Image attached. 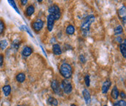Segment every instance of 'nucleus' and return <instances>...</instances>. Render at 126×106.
<instances>
[{"instance_id":"nucleus-26","label":"nucleus","mask_w":126,"mask_h":106,"mask_svg":"<svg viewBox=\"0 0 126 106\" xmlns=\"http://www.w3.org/2000/svg\"><path fill=\"white\" fill-rule=\"evenodd\" d=\"M118 103H119L120 106H126V103L124 100H121L118 101Z\"/></svg>"},{"instance_id":"nucleus-14","label":"nucleus","mask_w":126,"mask_h":106,"mask_svg":"<svg viewBox=\"0 0 126 106\" xmlns=\"http://www.w3.org/2000/svg\"><path fill=\"white\" fill-rule=\"evenodd\" d=\"M120 50L122 53V55L123 56L124 58H126V40L124 42H122L120 45Z\"/></svg>"},{"instance_id":"nucleus-1","label":"nucleus","mask_w":126,"mask_h":106,"mask_svg":"<svg viewBox=\"0 0 126 106\" xmlns=\"http://www.w3.org/2000/svg\"><path fill=\"white\" fill-rule=\"evenodd\" d=\"M94 21H95V16L93 15H90L85 18V20L82 23V25L80 27L81 31L83 34V35L86 36L88 34L89 30H90V26Z\"/></svg>"},{"instance_id":"nucleus-23","label":"nucleus","mask_w":126,"mask_h":106,"mask_svg":"<svg viewBox=\"0 0 126 106\" xmlns=\"http://www.w3.org/2000/svg\"><path fill=\"white\" fill-rule=\"evenodd\" d=\"M5 29V25L2 20H0V35H1Z\"/></svg>"},{"instance_id":"nucleus-3","label":"nucleus","mask_w":126,"mask_h":106,"mask_svg":"<svg viewBox=\"0 0 126 106\" xmlns=\"http://www.w3.org/2000/svg\"><path fill=\"white\" fill-rule=\"evenodd\" d=\"M48 11L50 14L53 15L54 16L55 20H58L61 18V10L59 7L56 4H53L50 6L48 9Z\"/></svg>"},{"instance_id":"nucleus-20","label":"nucleus","mask_w":126,"mask_h":106,"mask_svg":"<svg viewBox=\"0 0 126 106\" xmlns=\"http://www.w3.org/2000/svg\"><path fill=\"white\" fill-rule=\"evenodd\" d=\"M123 32V27H122L120 25L117 26L114 28V33L115 35H120V34H121Z\"/></svg>"},{"instance_id":"nucleus-32","label":"nucleus","mask_w":126,"mask_h":106,"mask_svg":"<svg viewBox=\"0 0 126 106\" xmlns=\"http://www.w3.org/2000/svg\"><path fill=\"white\" fill-rule=\"evenodd\" d=\"M37 1H38L39 2H42V0H37Z\"/></svg>"},{"instance_id":"nucleus-4","label":"nucleus","mask_w":126,"mask_h":106,"mask_svg":"<svg viewBox=\"0 0 126 106\" xmlns=\"http://www.w3.org/2000/svg\"><path fill=\"white\" fill-rule=\"evenodd\" d=\"M61 87L62 89L64 92L65 94H69L72 92V85L70 83L69 81H68L67 79H64L62 81V84H61Z\"/></svg>"},{"instance_id":"nucleus-34","label":"nucleus","mask_w":126,"mask_h":106,"mask_svg":"<svg viewBox=\"0 0 126 106\" xmlns=\"http://www.w3.org/2000/svg\"><path fill=\"white\" fill-rule=\"evenodd\" d=\"M104 106H107V105H104Z\"/></svg>"},{"instance_id":"nucleus-22","label":"nucleus","mask_w":126,"mask_h":106,"mask_svg":"<svg viewBox=\"0 0 126 106\" xmlns=\"http://www.w3.org/2000/svg\"><path fill=\"white\" fill-rule=\"evenodd\" d=\"M118 15L121 18H123V17H126V7L125 6H123V7L121 9L119 10L118 11Z\"/></svg>"},{"instance_id":"nucleus-15","label":"nucleus","mask_w":126,"mask_h":106,"mask_svg":"<svg viewBox=\"0 0 126 106\" xmlns=\"http://www.w3.org/2000/svg\"><path fill=\"white\" fill-rule=\"evenodd\" d=\"M16 79V81L18 82H19V83H23L26 80V75L23 73H19L18 74H17Z\"/></svg>"},{"instance_id":"nucleus-9","label":"nucleus","mask_w":126,"mask_h":106,"mask_svg":"<svg viewBox=\"0 0 126 106\" xmlns=\"http://www.w3.org/2000/svg\"><path fill=\"white\" fill-rule=\"evenodd\" d=\"M32 53H33L32 49L30 47H28V46L24 47L23 49V50H22V54H23V56L26 57H29V56H30L32 54Z\"/></svg>"},{"instance_id":"nucleus-18","label":"nucleus","mask_w":126,"mask_h":106,"mask_svg":"<svg viewBox=\"0 0 126 106\" xmlns=\"http://www.w3.org/2000/svg\"><path fill=\"white\" fill-rule=\"evenodd\" d=\"M66 32L69 35H73L74 34V32H75V28H74V27L72 25H69V26H68L66 27Z\"/></svg>"},{"instance_id":"nucleus-13","label":"nucleus","mask_w":126,"mask_h":106,"mask_svg":"<svg viewBox=\"0 0 126 106\" xmlns=\"http://www.w3.org/2000/svg\"><path fill=\"white\" fill-rule=\"evenodd\" d=\"M34 11H35V8L33 5H29L27 8H26V15L28 16V17H31L34 13Z\"/></svg>"},{"instance_id":"nucleus-24","label":"nucleus","mask_w":126,"mask_h":106,"mask_svg":"<svg viewBox=\"0 0 126 106\" xmlns=\"http://www.w3.org/2000/svg\"><path fill=\"white\" fill-rule=\"evenodd\" d=\"M85 85L89 87L90 85V76L89 75H86L85 76Z\"/></svg>"},{"instance_id":"nucleus-2","label":"nucleus","mask_w":126,"mask_h":106,"mask_svg":"<svg viewBox=\"0 0 126 106\" xmlns=\"http://www.w3.org/2000/svg\"><path fill=\"white\" fill-rule=\"evenodd\" d=\"M60 73L66 79H69L72 76V68L69 63H63L61 65Z\"/></svg>"},{"instance_id":"nucleus-21","label":"nucleus","mask_w":126,"mask_h":106,"mask_svg":"<svg viewBox=\"0 0 126 106\" xmlns=\"http://www.w3.org/2000/svg\"><path fill=\"white\" fill-rule=\"evenodd\" d=\"M7 1H8V3L10 4V6L15 9V10L18 13V14H20V11H19L18 8L17 7V5H16V4L15 1H14V0H7Z\"/></svg>"},{"instance_id":"nucleus-11","label":"nucleus","mask_w":126,"mask_h":106,"mask_svg":"<svg viewBox=\"0 0 126 106\" xmlns=\"http://www.w3.org/2000/svg\"><path fill=\"white\" fill-rule=\"evenodd\" d=\"M119 94H120V92L118 90L117 87L116 86H114L112 90H111V97L114 99V100H117L118 99V97H119Z\"/></svg>"},{"instance_id":"nucleus-16","label":"nucleus","mask_w":126,"mask_h":106,"mask_svg":"<svg viewBox=\"0 0 126 106\" xmlns=\"http://www.w3.org/2000/svg\"><path fill=\"white\" fill-rule=\"evenodd\" d=\"M2 90L5 96H9L11 93V87L10 85H5L2 87Z\"/></svg>"},{"instance_id":"nucleus-33","label":"nucleus","mask_w":126,"mask_h":106,"mask_svg":"<svg viewBox=\"0 0 126 106\" xmlns=\"http://www.w3.org/2000/svg\"><path fill=\"white\" fill-rule=\"evenodd\" d=\"M75 106L74 104H72V105H71V106Z\"/></svg>"},{"instance_id":"nucleus-29","label":"nucleus","mask_w":126,"mask_h":106,"mask_svg":"<svg viewBox=\"0 0 126 106\" xmlns=\"http://www.w3.org/2000/svg\"><path fill=\"white\" fill-rule=\"evenodd\" d=\"M79 60H80V61H81L82 63H85V57H84L83 55H80V57H79Z\"/></svg>"},{"instance_id":"nucleus-30","label":"nucleus","mask_w":126,"mask_h":106,"mask_svg":"<svg viewBox=\"0 0 126 106\" xmlns=\"http://www.w3.org/2000/svg\"><path fill=\"white\" fill-rule=\"evenodd\" d=\"M117 42H120V43H121L122 41H123V39L120 37V36H118L117 38Z\"/></svg>"},{"instance_id":"nucleus-35","label":"nucleus","mask_w":126,"mask_h":106,"mask_svg":"<svg viewBox=\"0 0 126 106\" xmlns=\"http://www.w3.org/2000/svg\"><path fill=\"white\" fill-rule=\"evenodd\" d=\"M20 106V105H18V106Z\"/></svg>"},{"instance_id":"nucleus-17","label":"nucleus","mask_w":126,"mask_h":106,"mask_svg":"<svg viewBox=\"0 0 126 106\" xmlns=\"http://www.w3.org/2000/svg\"><path fill=\"white\" fill-rule=\"evenodd\" d=\"M47 103L50 104V106H58V100H57L55 98L53 97H50L48 98V100H47Z\"/></svg>"},{"instance_id":"nucleus-27","label":"nucleus","mask_w":126,"mask_h":106,"mask_svg":"<svg viewBox=\"0 0 126 106\" xmlns=\"http://www.w3.org/2000/svg\"><path fill=\"white\" fill-rule=\"evenodd\" d=\"M119 95H120V97H121L122 99H123V100L126 99V93L124 92H121Z\"/></svg>"},{"instance_id":"nucleus-8","label":"nucleus","mask_w":126,"mask_h":106,"mask_svg":"<svg viewBox=\"0 0 126 106\" xmlns=\"http://www.w3.org/2000/svg\"><path fill=\"white\" fill-rule=\"evenodd\" d=\"M111 85V81H110L109 79L106 80V81L104 82L103 85H102V88H101L102 93H103V94H107V93L108 92L109 89V88H110Z\"/></svg>"},{"instance_id":"nucleus-19","label":"nucleus","mask_w":126,"mask_h":106,"mask_svg":"<svg viewBox=\"0 0 126 106\" xmlns=\"http://www.w3.org/2000/svg\"><path fill=\"white\" fill-rule=\"evenodd\" d=\"M8 46V42L6 39H3L0 41V50H4Z\"/></svg>"},{"instance_id":"nucleus-10","label":"nucleus","mask_w":126,"mask_h":106,"mask_svg":"<svg viewBox=\"0 0 126 106\" xmlns=\"http://www.w3.org/2000/svg\"><path fill=\"white\" fill-rule=\"evenodd\" d=\"M82 95H83V97L85 99V101L86 103V104H88L90 103V99H91V96H90V92L88 90V89H84L82 91Z\"/></svg>"},{"instance_id":"nucleus-12","label":"nucleus","mask_w":126,"mask_h":106,"mask_svg":"<svg viewBox=\"0 0 126 106\" xmlns=\"http://www.w3.org/2000/svg\"><path fill=\"white\" fill-rule=\"evenodd\" d=\"M53 52L55 55H61L62 54V50L59 44H55L53 46Z\"/></svg>"},{"instance_id":"nucleus-25","label":"nucleus","mask_w":126,"mask_h":106,"mask_svg":"<svg viewBox=\"0 0 126 106\" xmlns=\"http://www.w3.org/2000/svg\"><path fill=\"white\" fill-rule=\"evenodd\" d=\"M4 63V55L2 54H0V67L3 66Z\"/></svg>"},{"instance_id":"nucleus-7","label":"nucleus","mask_w":126,"mask_h":106,"mask_svg":"<svg viewBox=\"0 0 126 106\" xmlns=\"http://www.w3.org/2000/svg\"><path fill=\"white\" fill-rule=\"evenodd\" d=\"M54 23H55V18L54 16L51 14H50L47 16V30L49 31H52V30L53 29V26H54Z\"/></svg>"},{"instance_id":"nucleus-28","label":"nucleus","mask_w":126,"mask_h":106,"mask_svg":"<svg viewBox=\"0 0 126 106\" xmlns=\"http://www.w3.org/2000/svg\"><path fill=\"white\" fill-rule=\"evenodd\" d=\"M28 2V0H20V4L22 6H25Z\"/></svg>"},{"instance_id":"nucleus-6","label":"nucleus","mask_w":126,"mask_h":106,"mask_svg":"<svg viewBox=\"0 0 126 106\" xmlns=\"http://www.w3.org/2000/svg\"><path fill=\"white\" fill-rule=\"evenodd\" d=\"M51 88H52L53 91L56 94H61V87H60L58 81L56 79H54V80L52 81V82H51Z\"/></svg>"},{"instance_id":"nucleus-5","label":"nucleus","mask_w":126,"mask_h":106,"mask_svg":"<svg viewBox=\"0 0 126 106\" xmlns=\"http://www.w3.org/2000/svg\"><path fill=\"white\" fill-rule=\"evenodd\" d=\"M43 26H44V22L42 20H40V19L36 20L32 23V28H33V29L35 31H41L42 29Z\"/></svg>"},{"instance_id":"nucleus-31","label":"nucleus","mask_w":126,"mask_h":106,"mask_svg":"<svg viewBox=\"0 0 126 106\" xmlns=\"http://www.w3.org/2000/svg\"><path fill=\"white\" fill-rule=\"evenodd\" d=\"M113 106H120V105H119V103H118V102L114 103V105H113Z\"/></svg>"}]
</instances>
